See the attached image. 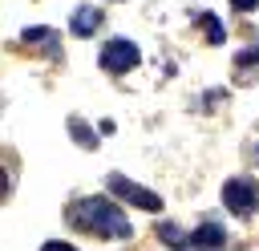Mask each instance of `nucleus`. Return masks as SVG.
Returning <instances> with one entry per match:
<instances>
[{"label":"nucleus","instance_id":"nucleus-1","mask_svg":"<svg viewBox=\"0 0 259 251\" xmlns=\"http://www.w3.org/2000/svg\"><path fill=\"white\" fill-rule=\"evenodd\" d=\"M65 223L81 235H93V239H130L134 235V223L130 215L113 202V198H101V194H81L65 206Z\"/></svg>","mask_w":259,"mask_h":251},{"label":"nucleus","instance_id":"nucleus-2","mask_svg":"<svg viewBox=\"0 0 259 251\" xmlns=\"http://www.w3.org/2000/svg\"><path fill=\"white\" fill-rule=\"evenodd\" d=\"M223 206L235 219H251L259 211V182L255 178H227L223 182Z\"/></svg>","mask_w":259,"mask_h":251},{"label":"nucleus","instance_id":"nucleus-3","mask_svg":"<svg viewBox=\"0 0 259 251\" xmlns=\"http://www.w3.org/2000/svg\"><path fill=\"white\" fill-rule=\"evenodd\" d=\"M105 186L121 198V202H130V206H138V211H162V198L154 194V190H146L142 182H134V178H125V174H109L105 178Z\"/></svg>","mask_w":259,"mask_h":251},{"label":"nucleus","instance_id":"nucleus-4","mask_svg":"<svg viewBox=\"0 0 259 251\" xmlns=\"http://www.w3.org/2000/svg\"><path fill=\"white\" fill-rule=\"evenodd\" d=\"M138 61H142V53H138V45L125 40V36H113V40L101 45V69H105V73H130Z\"/></svg>","mask_w":259,"mask_h":251},{"label":"nucleus","instance_id":"nucleus-5","mask_svg":"<svg viewBox=\"0 0 259 251\" xmlns=\"http://www.w3.org/2000/svg\"><path fill=\"white\" fill-rule=\"evenodd\" d=\"M223 247H227V231H223V223L202 219V223L190 231V251H223Z\"/></svg>","mask_w":259,"mask_h":251},{"label":"nucleus","instance_id":"nucleus-6","mask_svg":"<svg viewBox=\"0 0 259 251\" xmlns=\"http://www.w3.org/2000/svg\"><path fill=\"white\" fill-rule=\"evenodd\" d=\"M101 8L97 4H81L77 12H73V20H69V28H73V36H93L97 28H101Z\"/></svg>","mask_w":259,"mask_h":251},{"label":"nucleus","instance_id":"nucleus-7","mask_svg":"<svg viewBox=\"0 0 259 251\" xmlns=\"http://www.w3.org/2000/svg\"><path fill=\"white\" fill-rule=\"evenodd\" d=\"M24 45H32V49H40V53H49V61H57L61 57V49H57V28H49V24H36V28H24V36H20Z\"/></svg>","mask_w":259,"mask_h":251},{"label":"nucleus","instance_id":"nucleus-8","mask_svg":"<svg viewBox=\"0 0 259 251\" xmlns=\"http://www.w3.org/2000/svg\"><path fill=\"white\" fill-rule=\"evenodd\" d=\"M255 77H259V45L235 53V81H239V85H251Z\"/></svg>","mask_w":259,"mask_h":251},{"label":"nucleus","instance_id":"nucleus-9","mask_svg":"<svg viewBox=\"0 0 259 251\" xmlns=\"http://www.w3.org/2000/svg\"><path fill=\"white\" fill-rule=\"evenodd\" d=\"M154 231H158V239H162L166 247H174V251H190V235H186L182 227H174V223H158Z\"/></svg>","mask_w":259,"mask_h":251},{"label":"nucleus","instance_id":"nucleus-10","mask_svg":"<svg viewBox=\"0 0 259 251\" xmlns=\"http://www.w3.org/2000/svg\"><path fill=\"white\" fill-rule=\"evenodd\" d=\"M198 24L206 28V40H210V45H223V36H227V32L219 28V16H210V12H202V16H198Z\"/></svg>","mask_w":259,"mask_h":251},{"label":"nucleus","instance_id":"nucleus-11","mask_svg":"<svg viewBox=\"0 0 259 251\" xmlns=\"http://www.w3.org/2000/svg\"><path fill=\"white\" fill-rule=\"evenodd\" d=\"M69 134H73V138H77L81 146H89V150L97 146V138H93V134L85 130V121H81V117H69Z\"/></svg>","mask_w":259,"mask_h":251},{"label":"nucleus","instance_id":"nucleus-12","mask_svg":"<svg viewBox=\"0 0 259 251\" xmlns=\"http://www.w3.org/2000/svg\"><path fill=\"white\" fill-rule=\"evenodd\" d=\"M40 251H77V247L65 243V239H49V243H40Z\"/></svg>","mask_w":259,"mask_h":251},{"label":"nucleus","instance_id":"nucleus-13","mask_svg":"<svg viewBox=\"0 0 259 251\" xmlns=\"http://www.w3.org/2000/svg\"><path fill=\"white\" fill-rule=\"evenodd\" d=\"M8 186H12V174H8V166L0 162V202L8 198Z\"/></svg>","mask_w":259,"mask_h":251},{"label":"nucleus","instance_id":"nucleus-14","mask_svg":"<svg viewBox=\"0 0 259 251\" xmlns=\"http://www.w3.org/2000/svg\"><path fill=\"white\" fill-rule=\"evenodd\" d=\"M239 12H251V8H259V0H231Z\"/></svg>","mask_w":259,"mask_h":251}]
</instances>
